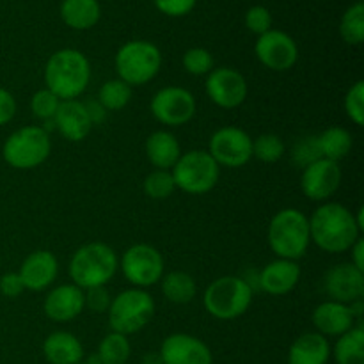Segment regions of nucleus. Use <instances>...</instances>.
<instances>
[{"mask_svg":"<svg viewBox=\"0 0 364 364\" xmlns=\"http://www.w3.org/2000/svg\"><path fill=\"white\" fill-rule=\"evenodd\" d=\"M308 220L311 242L331 255L350 251L361 238V228L358 226L355 215L340 203H322Z\"/></svg>","mask_w":364,"mask_h":364,"instance_id":"obj_1","label":"nucleus"},{"mask_svg":"<svg viewBox=\"0 0 364 364\" xmlns=\"http://www.w3.org/2000/svg\"><path fill=\"white\" fill-rule=\"evenodd\" d=\"M91 80L89 59L75 48L57 50L45 66V84L60 102L77 100Z\"/></svg>","mask_w":364,"mask_h":364,"instance_id":"obj_2","label":"nucleus"},{"mask_svg":"<svg viewBox=\"0 0 364 364\" xmlns=\"http://www.w3.org/2000/svg\"><path fill=\"white\" fill-rule=\"evenodd\" d=\"M119 267L116 251L103 242H91L75 251L70 262V277L80 290L105 287Z\"/></svg>","mask_w":364,"mask_h":364,"instance_id":"obj_3","label":"nucleus"},{"mask_svg":"<svg viewBox=\"0 0 364 364\" xmlns=\"http://www.w3.org/2000/svg\"><path fill=\"white\" fill-rule=\"evenodd\" d=\"M267 238L277 258L297 262L311 244L308 217L297 208L279 210L270 220Z\"/></svg>","mask_w":364,"mask_h":364,"instance_id":"obj_4","label":"nucleus"},{"mask_svg":"<svg viewBox=\"0 0 364 364\" xmlns=\"http://www.w3.org/2000/svg\"><path fill=\"white\" fill-rule=\"evenodd\" d=\"M252 288L244 277L223 276L212 281L203 295V306L217 320H235L251 308Z\"/></svg>","mask_w":364,"mask_h":364,"instance_id":"obj_5","label":"nucleus"},{"mask_svg":"<svg viewBox=\"0 0 364 364\" xmlns=\"http://www.w3.org/2000/svg\"><path fill=\"white\" fill-rule=\"evenodd\" d=\"M114 64L117 78L127 82L130 87L146 85L159 75L162 68V53L151 41L134 39L117 50Z\"/></svg>","mask_w":364,"mask_h":364,"instance_id":"obj_6","label":"nucleus"},{"mask_svg":"<svg viewBox=\"0 0 364 364\" xmlns=\"http://www.w3.org/2000/svg\"><path fill=\"white\" fill-rule=\"evenodd\" d=\"M107 313H109V326L112 333L130 336L151 322L155 315V301L146 290L128 288L112 299Z\"/></svg>","mask_w":364,"mask_h":364,"instance_id":"obj_7","label":"nucleus"},{"mask_svg":"<svg viewBox=\"0 0 364 364\" xmlns=\"http://www.w3.org/2000/svg\"><path fill=\"white\" fill-rule=\"evenodd\" d=\"M52 151L50 135L41 127H23L13 132L2 146V159L18 171H28L41 166Z\"/></svg>","mask_w":364,"mask_h":364,"instance_id":"obj_8","label":"nucleus"},{"mask_svg":"<svg viewBox=\"0 0 364 364\" xmlns=\"http://www.w3.org/2000/svg\"><path fill=\"white\" fill-rule=\"evenodd\" d=\"M174 185L187 194H206L217 185L220 176V166L205 149H192L181 153L178 162L171 169Z\"/></svg>","mask_w":364,"mask_h":364,"instance_id":"obj_9","label":"nucleus"},{"mask_svg":"<svg viewBox=\"0 0 364 364\" xmlns=\"http://www.w3.org/2000/svg\"><path fill=\"white\" fill-rule=\"evenodd\" d=\"M164 258L159 249L149 244H135L124 251L123 259H121V270L123 276L134 288L153 287L160 283L164 276Z\"/></svg>","mask_w":364,"mask_h":364,"instance_id":"obj_10","label":"nucleus"},{"mask_svg":"<svg viewBox=\"0 0 364 364\" xmlns=\"http://www.w3.org/2000/svg\"><path fill=\"white\" fill-rule=\"evenodd\" d=\"M149 110L159 123L166 127H181L196 116V98L188 89L167 85L155 92Z\"/></svg>","mask_w":364,"mask_h":364,"instance_id":"obj_11","label":"nucleus"},{"mask_svg":"<svg viewBox=\"0 0 364 364\" xmlns=\"http://www.w3.org/2000/svg\"><path fill=\"white\" fill-rule=\"evenodd\" d=\"M208 153L219 166L242 167L252 159V139L238 127H223L210 139Z\"/></svg>","mask_w":364,"mask_h":364,"instance_id":"obj_12","label":"nucleus"},{"mask_svg":"<svg viewBox=\"0 0 364 364\" xmlns=\"http://www.w3.org/2000/svg\"><path fill=\"white\" fill-rule=\"evenodd\" d=\"M206 95L220 109H237L247 98V80L233 68H213L206 75Z\"/></svg>","mask_w":364,"mask_h":364,"instance_id":"obj_13","label":"nucleus"},{"mask_svg":"<svg viewBox=\"0 0 364 364\" xmlns=\"http://www.w3.org/2000/svg\"><path fill=\"white\" fill-rule=\"evenodd\" d=\"M255 53L259 63L272 71H288L299 59V46L290 34L270 28L258 36Z\"/></svg>","mask_w":364,"mask_h":364,"instance_id":"obj_14","label":"nucleus"},{"mask_svg":"<svg viewBox=\"0 0 364 364\" xmlns=\"http://www.w3.org/2000/svg\"><path fill=\"white\" fill-rule=\"evenodd\" d=\"M341 185V169L338 162L318 159L304 167L301 176L302 194L311 201L326 203L336 194Z\"/></svg>","mask_w":364,"mask_h":364,"instance_id":"obj_15","label":"nucleus"},{"mask_svg":"<svg viewBox=\"0 0 364 364\" xmlns=\"http://www.w3.org/2000/svg\"><path fill=\"white\" fill-rule=\"evenodd\" d=\"M323 290L329 301L352 304L364 297V272L352 263H338L323 276Z\"/></svg>","mask_w":364,"mask_h":364,"instance_id":"obj_16","label":"nucleus"},{"mask_svg":"<svg viewBox=\"0 0 364 364\" xmlns=\"http://www.w3.org/2000/svg\"><path fill=\"white\" fill-rule=\"evenodd\" d=\"M162 364H212L213 355L208 345L199 338L185 333H174L160 345Z\"/></svg>","mask_w":364,"mask_h":364,"instance_id":"obj_17","label":"nucleus"},{"mask_svg":"<svg viewBox=\"0 0 364 364\" xmlns=\"http://www.w3.org/2000/svg\"><path fill=\"white\" fill-rule=\"evenodd\" d=\"M59 274V262L50 251H34L23 259L18 276L25 290L43 291L52 287Z\"/></svg>","mask_w":364,"mask_h":364,"instance_id":"obj_18","label":"nucleus"},{"mask_svg":"<svg viewBox=\"0 0 364 364\" xmlns=\"http://www.w3.org/2000/svg\"><path fill=\"white\" fill-rule=\"evenodd\" d=\"M85 308L84 290L71 284H60L46 294L43 311L53 322H71Z\"/></svg>","mask_w":364,"mask_h":364,"instance_id":"obj_19","label":"nucleus"},{"mask_svg":"<svg viewBox=\"0 0 364 364\" xmlns=\"http://www.w3.org/2000/svg\"><path fill=\"white\" fill-rule=\"evenodd\" d=\"M301 281V267L294 259L277 258L258 274V287L272 297L290 294Z\"/></svg>","mask_w":364,"mask_h":364,"instance_id":"obj_20","label":"nucleus"},{"mask_svg":"<svg viewBox=\"0 0 364 364\" xmlns=\"http://www.w3.org/2000/svg\"><path fill=\"white\" fill-rule=\"evenodd\" d=\"M53 127L70 142H80L91 134L92 123L85 105L78 100L60 102L59 110L53 117Z\"/></svg>","mask_w":364,"mask_h":364,"instance_id":"obj_21","label":"nucleus"},{"mask_svg":"<svg viewBox=\"0 0 364 364\" xmlns=\"http://www.w3.org/2000/svg\"><path fill=\"white\" fill-rule=\"evenodd\" d=\"M313 326H315L316 333L322 336H336L340 338L341 334L348 333L352 327H355V318L352 316L350 308L347 304L334 301H326L315 308L311 315Z\"/></svg>","mask_w":364,"mask_h":364,"instance_id":"obj_22","label":"nucleus"},{"mask_svg":"<svg viewBox=\"0 0 364 364\" xmlns=\"http://www.w3.org/2000/svg\"><path fill=\"white\" fill-rule=\"evenodd\" d=\"M329 358V341L318 333L301 334L288 350V364H327Z\"/></svg>","mask_w":364,"mask_h":364,"instance_id":"obj_23","label":"nucleus"},{"mask_svg":"<svg viewBox=\"0 0 364 364\" xmlns=\"http://www.w3.org/2000/svg\"><path fill=\"white\" fill-rule=\"evenodd\" d=\"M146 156L160 171H171L181 156V146L176 135L167 130L153 132L146 139Z\"/></svg>","mask_w":364,"mask_h":364,"instance_id":"obj_24","label":"nucleus"},{"mask_svg":"<svg viewBox=\"0 0 364 364\" xmlns=\"http://www.w3.org/2000/svg\"><path fill=\"white\" fill-rule=\"evenodd\" d=\"M43 354L50 364H80L84 358V347L75 334L57 331L46 336Z\"/></svg>","mask_w":364,"mask_h":364,"instance_id":"obj_25","label":"nucleus"},{"mask_svg":"<svg viewBox=\"0 0 364 364\" xmlns=\"http://www.w3.org/2000/svg\"><path fill=\"white\" fill-rule=\"evenodd\" d=\"M60 20L75 31H89L102 16L98 0H63L60 2Z\"/></svg>","mask_w":364,"mask_h":364,"instance_id":"obj_26","label":"nucleus"},{"mask_svg":"<svg viewBox=\"0 0 364 364\" xmlns=\"http://www.w3.org/2000/svg\"><path fill=\"white\" fill-rule=\"evenodd\" d=\"M322 159L340 162L350 153L354 146L352 134L343 127H329L316 137Z\"/></svg>","mask_w":364,"mask_h":364,"instance_id":"obj_27","label":"nucleus"},{"mask_svg":"<svg viewBox=\"0 0 364 364\" xmlns=\"http://www.w3.org/2000/svg\"><path fill=\"white\" fill-rule=\"evenodd\" d=\"M164 297L173 304H188L196 297V281L194 277L183 270L164 274L160 279Z\"/></svg>","mask_w":364,"mask_h":364,"instance_id":"obj_28","label":"nucleus"},{"mask_svg":"<svg viewBox=\"0 0 364 364\" xmlns=\"http://www.w3.org/2000/svg\"><path fill=\"white\" fill-rule=\"evenodd\" d=\"M338 364H364V329L363 322L355 323L348 333L341 334L334 347Z\"/></svg>","mask_w":364,"mask_h":364,"instance_id":"obj_29","label":"nucleus"},{"mask_svg":"<svg viewBox=\"0 0 364 364\" xmlns=\"http://www.w3.org/2000/svg\"><path fill=\"white\" fill-rule=\"evenodd\" d=\"M340 34L347 45L358 46L364 41V4L363 0L352 4L340 21Z\"/></svg>","mask_w":364,"mask_h":364,"instance_id":"obj_30","label":"nucleus"},{"mask_svg":"<svg viewBox=\"0 0 364 364\" xmlns=\"http://www.w3.org/2000/svg\"><path fill=\"white\" fill-rule=\"evenodd\" d=\"M132 347L128 336L119 333H109L102 341L96 355L100 358L102 364H124L130 359Z\"/></svg>","mask_w":364,"mask_h":364,"instance_id":"obj_31","label":"nucleus"},{"mask_svg":"<svg viewBox=\"0 0 364 364\" xmlns=\"http://www.w3.org/2000/svg\"><path fill=\"white\" fill-rule=\"evenodd\" d=\"M130 100H132V87L127 84V82L121 80V78L107 80L98 91V103L107 110V112H114V110L124 109V107L130 103Z\"/></svg>","mask_w":364,"mask_h":364,"instance_id":"obj_32","label":"nucleus"},{"mask_svg":"<svg viewBox=\"0 0 364 364\" xmlns=\"http://www.w3.org/2000/svg\"><path fill=\"white\" fill-rule=\"evenodd\" d=\"M284 142L276 134H263L259 137L252 139V156L259 162L274 164L283 159Z\"/></svg>","mask_w":364,"mask_h":364,"instance_id":"obj_33","label":"nucleus"},{"mask_svg":"<svg viewBox=\"0 0 364 364\" xmlns=\"http://www.w3.org/2000/svg\"><path fill=\"white\" fill-rule=\"evenodd\" d=\"M144 194L148 198L155 199V201H164V199L171 198L173 192L176 191V185H174V178L171 174V171H153L146 176L144 180Z\"/></svg>","mask_w":364,"mask_h":364,"instance_id":"obj_34","label":"nucleus"},{"mask_svg":"<svg viewBox=\"0 0 364 364\" xmlns=\"http://www.w3.org/2000/svg\"><path fill=\"white\" fill-rule=\"evenodd\" d=\"M183 68L188 75L194 77H203L208 75L213 70V55L206 48L196 46V48H188L183 53Z\"/></svg>","mask_w":364,"mask_h":364,"instance_id":"obj_35","label":"nucleus"},{"mask_svg":"<svg viewBox=\"0 0 364 364\" xmlns=\"http://www.w3.org/2000/svg\"><path fill=\"white\" fill-rule=\"evenodd\" d=\"M60 100L53 95L48 89H41V91L34 92V96L31 98V110L38 119L45 121H53L57 110H59Z\"/></svg>","mask_w":364,"mask_h":364,"instance_id":"obj_36","label":"nucleus"},{"mask_svg":"<svg viewBox=\"0 0 364 364\" xmlns=\"http://www.w3.org/2000/svg\"><path fill=\"white\" fill-rule=\"evenodd\" d=\"M345 112L350 117L355 127H363L364 123V82L358 80L345 95Z\"/></svg>","mask_w":364,"mask_h":364,"instance_id":"obj_37","label":"nucleus"},{"mask_svg":"<svg viewBox=\"0 0 364 364\" xmlns=\"http://www.w3.org/2000/svg\"><path fill=\"white\" fill-rule=\"evenodd\" d=\"M245 27L256 36H262L272 28V14L267 7L255 6L245 13Z\"/></svg>","mask_w":364,"mask_h":364,"instance_id":"obj_38","label":"nucleus"},{"mask_svg":"<svg viewBox=\"0 0 364 364\" xmlns=\"http://www.w3.org/2000/svg\"><path fill=\"white\" fill-rule=\"evenodd\" d=\"M291 159H294L295 164L301 166L302 169H304L306 166H309V164L315 162V160L322 159L316 137H306L302 139L301 142H297L294 151H291Z\"/></svg>","mask_w":364,"mask_h":364,"instance_id":"obj_39","label":"nucleus"},{"mask_svg":"<svg viewBox=\"0 0 364 364\" xmlns=\"http://www.w3.org/2000/svg\"><path fill=\"white\" fill-rule=\"evenodd\" d=\"M84 301L85 308H89L95 313H107L109 311V306L112 302V297H110L107 287H96L89 288V290L84 291Z\"/></svg>","mask_w":364,"mask_h":364,"instance_id":"obj_40","label":"nucleus"},{"mask_svg":"<svg viewBox=\"0 0 364 364\" xmlns=\"http://www.w3.org/2000/svg\"><path fill=\"white\" fill-rule=\"evenodd\" d=\"M198 0H153L156 9L171 18H181L192 13Z\"/></svg>","mask_w":364,"mask_h":364,"instance_id":"obj_41","label":"nucleus"},{"mask_svg":"<svg viewBox=\"0 0 364 364\" xmlns=\"http://www.w3.org/2000/svg\"><path fill=\"white\" fill-rule=\"evenodd\" d=\"M23 291H25L23 283H21L18 272H7L0 277V294H2L4 297L16 299L20 297Z\"/></svg>","mask_w":364,"mask_h":364,"instance_id":"obj_42","label":"nucleus"},{"mask_svg":"<svg viewBox=\"0 0 364 364\" xmlns=\"http://www.w3.org/2000/svg\"><path fill=\"white\" fill-rule=\"evenodd\" d=\"M16 114V100L7 89L0 85V127L9 123Z\"/></svg>","mask_w":364,"mask_h":364,"instance_id":"obj_43","label":"nucleus"},{"mask_svg":"<svg viewBox=\"0 0 364 364\" xmlns=\"http://www.w3.org/2000/svg\"><path fill=\"white\" fill-rule=\"evenodd\" d=\"M84 105H85V110H87L89 117H91L92 127H96V124H100L105 121L107 110L100 105L98 100H96V102H87V103H84Z\"/></svg>","mask_w":364,"mask_h":364,"instance_id":"obj_44","label":"nucleus"},{"mask_svg":"<svg viewBox=\"0 0 364 364\" xmlns=\"http://www.w3.org/2000/svg\"><path fill=\"white\" fill-rule=\"evenodd\" d=\"M350 255H352V259H350L352 265H354L355 269L363 270L364 272V242H363V238H359V240L352 245Z\"/></svg>","mask_w":364,"mask_h":364,"instance_id":"obj_45","label":"nucleus"},{"mask_svg":"<svg viewBox=\"0 0 364 364\" xmlns=\"http://www.w3.org/2000/svg\"><path fill=\"white\" fill-rule=\"evenodd\" d=\"M141 364H162V359H160L159 352H148V354H144V358H142Z\"/></svg>","mask_w":364,"mask_h":364,"instance_id":"obj_46","label":"nucleus"},{"mask_svg":"<svg viewBox=\"0 0 364 364\" xmlns=\"http://www.w3.org/2000/svg\"><path fill=\"white\" fill-rule=\"evenodd\" d=\"M85 364H102V361H100V358H98V355H91V358H89L87 359V363H85Z\"/></svg>","mask_w":364,"mask_h":364,"instance_id":"obj_47","label":"nucleus"},{"mask_svg":"<svg viewBox=\"0 0 364 364\" xmlns=\"http://www.w3.org/2000/svg\"><path fill=\"white\" fill-rule=\"evenodd\" d=\"M80 364H85V363H80Z\"/></svg>","mask_w":364,"mask_h":364,"instance_id":"obj_48","label":"nucleus"}]
</instances>
